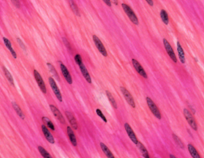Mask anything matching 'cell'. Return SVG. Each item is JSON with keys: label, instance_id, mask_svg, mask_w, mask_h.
Returning a JSON list of instances; mask_svg holds the SVG:
<instances>
[{"label": "cell", "instance_id": "obj_1", "mask_svg": "<svg viewBox=\"0 0 204 158\" xmlns=\"http://www.w3.org/2000/svg\"><path fill=\"white\" fill-rule=\"evenodd\" d=\"M122 7H123L124 10L125 14L128 15V17L129 18V19H130V20L133 22L134 24H135V25L139 24V20H138V18H137V16L135 15V13H134L133 10H132V9L131 8L129 5H127V4H125V3H122Z\"/></svg>", "mask_w": 204, "mask_h": 158}, {"label": "cell", "instance_id": "obj_2", "mask_svg": "<svg viewBox=\"0 0 204 158\" xmlns=\"http://www.w3.org/2000/svg\"><path fill=\"white\" fill-rule=\"evenodd\" d=\"M146 101H147V104H148V107H149L150 110H151V112L153 114V115H154L156 118L160 119H160H161V114H160V110L158 109L157 105H156L154 101H153L151 98H148V97L146 98Z\"/></svg>", "mask_w": 204, "mask_h": 158}, {"label": "cell", "instance_id": "obj_3", "mask_svg": "<svg viewBox=\"0 0 204 158\" xmlns=\"http://www.w3.org/2000/svg\"><path fill=\"white\" fill-rule=\"evenodd\" d=\"M184 114L190 127L194 129V130H197V123H196V121L195 120L194 116L192 115L191 113L187 109H184Z\"/></svg>", "mask_w": 204, "mask_h": 158}, {"label": "cell", "instance_id": "obj_4", "mask_svg": "<svg viewBox=\"0 0 204 158\" xmlns=\"http://www.w3.org/2000/svg\"><path fill=\"white\" fill-rule=\"evenodd\" d=\"M163 46H164L165 50H166V51L168 52L170 59H172L174 62H175V63H176L177 62L176 55H175V52H174L173 49H172V46L170 45V43L168 42V41L166 39V38H163Z\"/></svg>", "mask_w": 204, "mask_h": 158}, {"label": "cell", "instance_id": "obj_5", "mask_svg": "<svg viewBox=\"0 0 204 158\" xmlns=\"http://www.w3.org/2000/svg\"><path fill=\"white\" fill-rule=\"evenodd\" d=\"M93 42H94L95 45H96V47L97 48V50H99L100 53L103 55L104 57H107L108 53H107V50H105V47H104L103 43L101 42V39H100L96 35H93Z\"/></svg>", "mask_w": 204, "mask_h": 158}, {"label": "cell", "instance_id": "obj_6", "mask_svg": "<svg viewBox=\"0 0 204 158\" xmlns=\"http://www.w3.org/2000/svg\"><path fill=\"white\" fill-rule=\"evenodd\" d=\"M49 82H50V86H51V88H52V90L53 91L54 94L56 95L57 98H58V99L60 101H62V93H61L60 89H59V88H58V85H57V83L55 82L54 79H53V77H49Z\"/></svg>", "mask_w": 204, "mask_h": 158}, {"label": "cell", "instance_id": "obj_7", "mask_svg": "<svg viewBox=\"0 0 204 158\" xmlns=\"http://www.w3.org/2000/svg\"><path fill=\"white\" fill-rule=\"evenodd\" d=\"M34 76H35V80H36L37 83H38V86H39L40 89H41V91L43 93H47V87H46V85H45L44 81H43L41 74H40L36 70L34 71Z\"/></svg>", "mask_w": 204, "mask_h": 158}, {"label": "cell", "instance_id": "obj_8", "mask_svg": "<svg viewBox=\"0 0 204 158\" xmlns=\"http://www.w3.org/2000/svg\"><path fill=\"white\" fill-rule=\"evenodd\" d=\"M120 90H121V93H123L124 97V98H125V100L127 101L128 103H129V105L132 107V108H135V101H134V98H132V94L130 93V92H129V90L126 89V88L123 87V86H121V87H120Z\"/></svg>", "mask_w": 204, "mask_h": 158}, {"label": "cell", "instance_id": "obj_9", "mask_svg": "<svg viewBox=\"0 0 204 158\" xmlns=\"http://www.w3.org/2000/svg\"><path fill=\"white\" fill-rule=\"evenodd\" d=\"M132 62L134 68L135 69V71H137L138 74H139L141 76H142L143 77H144V78H147V77H148V75H147V74H146L145 71H144V69L143 68L142 65L140 64V62H138L137 60H135V59H132Z\"/></svg>", "mask_w": 204, "mask_h": 158}, {"label": "cell", "instance_id": "obj_10", "mask_svg": "<svg viewBox=\"0 0 204 158\" xmlns=\"http://www.w3.org/2000/svg\"><path fill=\"white\" fill-rule=\"evenodd\" d=\"M59 64H60L61 71H62V74H63L64 77L65 78V80L67 81V82L71 85L73 83V79H72V77H71V75H70V73H69V71H68V69L66 68V66H65V65H64L62 62H59Z\"/></svg>", "mask_w": 204, "mask_h": 158}, {"label": "cell", "instance_id": "obj_11", "mask_svg": "<svg viewBox=\"0 0 204 158\" xmlns=\"http://www.w3.org/2000/svg\"><path fill=\"white\" fill-rule=\"evenodd\" d=\"M124 129H125V130H126V132H127L128 135H129V138L132 140V142H133L134 144H137L139 141H138V139H137V138H136V136H135V133H134V131L132 130V129L131 128V126H129V124H128V123L124 124Z\"/></svg>", "mask_w": 204, "mask_h": 158}, {"label": "cell", "instance_id": "obj_12", "mask_svg": "<svg viewBox=\"0 0 204 158\" xmlns=\"http://www.w3.org/2000/svg\"><path fill=\"white\" fill-rule=\"evenodd\" d=\"M50 110H51L52 113H53V115L55 116V117H56V118L58 119V120L59 121L62 122V124H65V118H64L63 115H62V114H61V112L59 111L58 109L56 106H54V105H50Z\"/></svg>", "mask_w": 204, "mask_h": 158}, {"label": "cell", "instance_id": "obj_13", "mask_svg": "<svg viewBox=\"0 0 204 158\" xmlns=\"http://www.w3.org/2000/svg\"><path fill=\"white\" fill-rule=\"evenodd\" d=\"M41 131H42L46 139H47L49 142L51 143V144H54L55 143L54 138H53V135H52V134L50 133V131H49L48 128H47L46 126H44V125H42V126H41Z\"/></svg>", "mask_w": 204, "mask_h": 158}, {"label": "cell", "instance_id": "obj_14", "mask_svg": "<svg viewBox=\"0 0 204 158\" xmlns=\"http://www.w3.org/2000/svg\"><path fill=\"white\" fill-rule=\"evenodd\" d=\"M79 67H80V70H81V73H82L83 77H85V79L86 80V82H88L89 83H91L92 82L91 76H90L89 71H88L87 69H86L85 65L84 64L82 63V64H81V65H79Z\"/></svg>", "mask_w": 204, "mask_h": 158}, {"label": "cell", "instance_id": "obj_15", "mask_svg": "<svg viewBox=\"0 0 204 158\" xmlns=\"http://www.w3.org/2000/svg\"><path fill=\"white\" fill-rule=\"evenodd\" d=\"M177 51H178L179 58L180 62H182L183 64H184L186 62L185 53H184V49H183L182 46H181V44H180L179 42H177Z\"/></svg>", "mask_w": 204, "mask_h": 158}, {"label": "cell", "instance_id": "obj_16", "mask_svg": "<svg viewBox=\"0 0 204 158\" xmlns=\"http://www.w3.org/2000/svg\"><path fill=\"white\" fill-rule=\"evenodd\" d=\"M65 115H66L67 118H68V120H69V123H70L71 126H72L73 128H74V129H77V120H76V118L74 117V116L72 114H71L70 112H65Z\"/></svg>", "mask_w": 204, "mask_h": 158}, {"label": "cell", "instance_id": "obj_17", "mask_svg": "<svg viewBox=\"0 0 204 158\" xmlns=\"http://www.w3.org/2000/svg\"><path fill=\"white\" fill-rule=\"evenodd\" d=\"M3 40L4 43H5L6 47H7V49H8L9 50H10V52L11 53V54H12V56L14 57V59H16L17 58V54H16L15 50L13 49L12 46H11V42H10V40L7 39V38H5V37H3Z\"/></svg>", "mask_w": 204, "mask_h": 158}, {"label": "cell", "instance_id": "obj_18", "mask_svg": "<svg viewBox=\"0 0 204 158\" xmlns=\"http://www.w3.org/2000/svg\"><path fill=\"white\" fill-rule=\"evenodd\" d=\"M67 133H68V136H69L71 143L74 146H77V139H76L75 134H74V131L69 126H67Z\"/></svg>", "mask_w": 204, "mask_h": 158}, {"label": "cell", "instance_id": "obj_19", "mask_svg": "<svg viewBox=\"0 0 204 158\" xmlns=\"http://www.w3.org/2000/svg\"><path fill=\"white\" fill-rule=\"evenodd\" d=\"M100 145H101V150H102V151L104 152V153H105V156H106L108 158H115L114 155L112 153V152L110 151V150L108 148V146H107L106 144H105L104 143L101 142V144H100Z\"/></svg>", "mask_w": 204, "mask_h": 158}, {"label": "cell", "instance_id": "obj_20", "mask_svg": "<svg viewBox=\"0 0 204 158\" xmlns=\"http://www.w3.org/2000/svg\"><path fill=\"white\" fill-rule=\"evenodd\" d=\"M187 148H188V151L192 157L193 158H201L200 155H199V153H198V151L196 150V149L195 148L193 144H189L188 145H187Z\"/></svg>", "mask_w": 204, "mask_h": 158}, {"label": "cell", "instance_id": "obj_21", "mask_svg": "<svg viewBox=\"0 0 204 158\" xmlns=\"http://www.w3.org/2000/svg\"><path fill=\"white\" fill-rule=\"evenodd\" d=\"M137 146H138V148H139L140 151H141V154H142V156H144V158H150L149 153H148V150H147V149L144 147V145L142 144V143L138 142Z\"/></svg>", "mask_w": 204, "mask_h": 158}, {"label": "cell", "instance_id": "obj_22", "mask_svg": "<svg viewBox=\"0 0 204 158\" xmlns=\"http://www.w3.org/2000/svg\"><path fill=\"white\" fill-rule=\"evenodd\" d=\"M12 105H13V107H14V110H15L16 114H17L18 115H19V117H20L22 119H25L24 114L22 113V110H21V108L19 107V105H18L17 103H15V102H13Z\"/></svg>", "mask_w": 204, "mask_h": 158}, {"label": "cell", "instance_id": "obj_23", "mask_svg": "<svg viewBox=\"0 0 204 158\" xmlns=\"http://www.w3.org/2000/svg\"><path fill=\"white\" fill-rule=\"evenodd\" d=\"M106 94H107V97H108V100H109L110 103H111V105H113V108L117 109V101H116L115 98H113V96L112 95V93H110L109 91H106Z\"/></svg>", "mask_w": 204, "mask_h": 158}, {"label": "cell", "instance_id": "obj_24", "mask_svg": "<svg viewBox=\"0 0 204 158\" xmlns=\"http://www.w3.org/2000/svg\"><path fill=\"white\" fill-rule=\"evenodd\" d=\"M38 151H39L40 154L43 156V158H53L51 156V155H50V153L47 151V150H45L43 147H41V146H38Z\"/></svg>", "mask_w": 204, "mask_h": 158}, {"label": "cell", "instance_id": "obj_25", "mask_svg": "<svg viewBox=\"0 0 204 158\" xmlns=\"http://www.w3.org/2000/svg\"><path fill=\"white\" fill-rule=\"evenodd\" d=\"M160 17H161L162 21L164 24H168V22H169V18H168V13L165 11L164 10H162L160 11Z\"/></svg>", "mask_w": 204, "mask_h": 158}, {"label": "cell", "instance_id": "obj_26", "mask_svg": "<svg viewBox=\"0 0 204 158\" xmlns=\"http://www.w3.org/2000/svg\"><path fill=\"white\" fill-rule=\"evenodd\" d=\"M3 69L4 73H5L6 77H7V79H8V81L10 82V84L12 85V86H14V79H13V77H12V75H11V74H10V73L9 72V71L7 69V68H6V67H3Z\"/></svg>", "mask_w": 204, "mask_h": 158}, {"label": "cell", "instance_id": "obj_27", "mask_svg": "<svg viewBox=\"0 0 204 158\" xmlns=\"http://www.w3.org/2000/svg\"><path fill=\"white\" fill-rule=\"evenodd\" d=\"M47 66H48V68H49V70H50V72H51L52 74L55 76V77H56L58 80H59L58 74V72L56 71V70H55V68L53 67V65H52L51 63H50V62H48V63H47Z\"/></svg>", "mask_w": 204, "mask_h": 158}, {"label": "cell", "instance_id": "obj_28", "mask_svg": "<svg viewBox=\"0 0 204 158\" xmlns=\"http://www.w3.org/2000/svg\"><path fill=\"white\" fill-rule=\"evenodd\" d=\"M42 119H43V121H45V123L47 124V126H48V127L50 128L51 130H55V128H54V126H53V124L50 121V120L48 118V117H43Z\"/></svg>", "mask_w": 204, "mask_h": 158}, {"label": "cell", "instance_id": "obj_29", "mask_svg": "<svg viewBox=\"0 0 204 158\" xmlns=\"http://www.w3.org/2000/svg\"><path fill=\"white\" fill-rule=\"evenodd\" d=\"M69 4H70V7H71V9H72L73 11H74V12L75 13L77 16H80V12H79V10H78V8H77V5H76L75 3L72 2V1H69Z\"/></svg>", "mask_w": 204, "mask_h": 158}, {"label": "cell", "instance_id": "obj_30", "mask_svg": "<svg viewBox=\"0 0 204 158\" xmlns=\"http://www.w3.org/2000/svg\"><path fill=\"white\" fill-rule=\"evenodd\" d=\"M173 138H174V141H175V143H176V144H178L180 148H181V149L184 148V142H183V141H181V140H180V138H179L178 136H176L175 134H173Z\"/></svg>", "mask_w": 204, "mask_h": 158}, {"label": "cell", "instance_id": "obj_31", "mask_svg": "<svg viewBox=\"0 0 204 158\" xmlns=\"http://www.w3.org/2000/svg\"><path fill=\"white\" fill-rule=\"evenodd\" d=\"M96 114H97V115L99 116V117H101V118L102 119V120H103V121H104V122H107V119H106V117H105V115H104L103 113H102V112H101V110H99V109H96Z\"/></svg>", "mask_w": 204, "mask_h": 158}, {"label": "cell", "instance_id": "obj_32", "mask_svg": "<svg viewBox=\"0 0 204 158\" xmlns=\"http://www.w3.org/2000/svg\"><path fill=\"white\" fill-rule=\"evenodd\" d=\"M74 59H75V62H77V64L78 65H80L81 64L83 63L82 59H81V55H80V54H76Z\"/></svg>", "mask_w": 204, "mask_h": 158}, {"label": "cell", "instance_id": "obj_33", "mask_svg": "<svg viewBox=\"0 0 204 158\" xmlns=\"http://www.w3.org/2000/svg\"><path fill=\"white\" fill-rule=\"evenodd\" d=\"M17 41H18V42H19V44L20 45L21 48H22L23 50H26V46H25L24 43H23V42H22L19 38H17Z\"/></svg>", "mask_w": 204, "mask_h": 158}, {"label": "cell", "instance_id": "obj_34", "mask_svg": "<svg viewBox=\"0 0 204 158\" xmlns=\"http://www.w3.org/2000/svg\"><path fill=\"white\" fill-rule=\"evenodd\" d=\"M104 3H105V4H107V5L108 6V7H111V6H112L111 1H108V0H105V1H104Z\"/></svg>", "mask_w": 204, "mask_h": 158}, {"label": "cell", "instance_id": "obj_35", "mask_svg": "<svg viewBox=\"0 0 204 158\" xmlns=\"http://www.w3.org/2000/svg\"><path fill=\"white\" fill-rule=\"evenodd\" d=\"M146 2H147V3L149 4L150 6H153V5H154V2H153V1H151V0H147Z\"/></svg>", "mask_w": 204, "mask_h": 158}, {"label": "cell", "instance_id": "obj_36", "mask_svg": "<svg viewBox=\"0 0 204 158\" xmlns=\"http://www.w3.org/2000/svg\"><path fill=\"white\" fill-rule=\"evenodd\" d=\"M170 158H176V157H175V156H174V155L171 154V155H170Z\"/></svg>", "mask_w": 204, "mask_h": 158}, {"label": "cell", "instance_id": "obj_37", "mask_svg": "<svg viewBox=\"0 0 204 158\" xmlns=\"http://www.w3.org/2000/svg\"><path fill=\"white\" fill-rule=\"evenodd\" d=\"M113 3H115V4H117V1H114V2H113Z\"/></svg>", "mask_w": 204, "mask_h": 158}]
</instances>
